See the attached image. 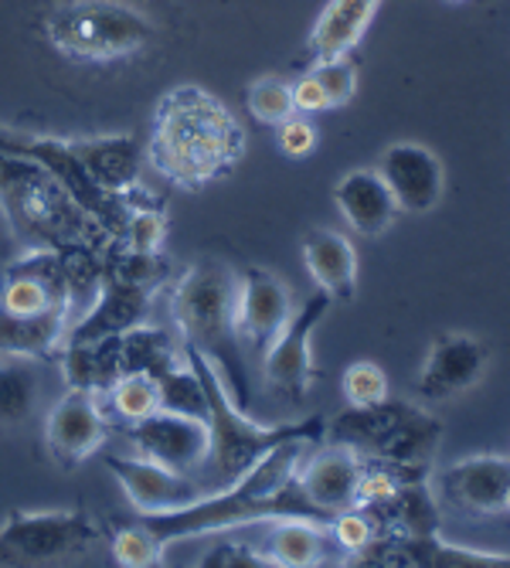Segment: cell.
Here are the masks:
<instances>
[{
	"instance_id": "cell-25",
	"label": "cell",
	"mask_w": 510,
	"mask_h": 568,
	"mask_svg": "<svg viewBox=\"0 0 510 568\" xmlns=\"http://www.w3.org/2000/svg\"><path fill=\"white\" fill-rule=\"evenodd\" d=\"M38 402V375L28 357L0 354V426H21Z\"/></svg>"
},
{
	"instance_id": "cell-26",
	"label": "cell",
	"mask_w": 510,
	"mask_h": 568,
	"mask_svg": "<svg viewBox=\"0 0 510 568\" xmlns=\"http://www.w3.org/2000/svg\"><path fill=\"white\" fill-rule=\"evenodd\" d=\"M157 385H161V408L184 412V416H197V419H208V402H204L201 378L187 365V357L181 361V365H174L171 372L157 375Z\"/></svg>"
},
{
	"instance_id": "cell-19",
	"label": "cell",
	"mask_w": 510,
	"mask_h": 568,
	"mask_svg": "<svg viewBox=\"0 0 510 568\" xmlns=\"http://www.w3.org/2000/svg\"><path fill=\"white\" fill-rule=\"evenodd\" d=\"M334 204L344 215V222L365 239L385 235L398 222V201L391 197L388 184L375 168H357L347 171L334 187Z\"/></svg>"
},
{
	"instance_id": "cell-28",
	"label": "cell",
	"mask_w": 510,
	"mask_h": 568,
	"mask_svg": "<svg viewBox=\"0 0 510 568\" xmlns=\"http://www.w3.org/2000/svg\"><path fill=\"white\" fill-rule=\"evenodd\" d=\"M245 102H248V113L259 123H266V126H279L283 120H289L296 113L289 82H283L276 75L255 79L248 85V92H245Z\"/></svg>"
},
{
	"instance_id": "cell-11",
	"label": "cell",
	"mask_w": 510,
	"mask_h": 568,
	"mask_svg": "<svg viewBox=\"0 0 510 568\" xmlns=\"http://www.w3.org/2000/svg\"><path fill=\"white\" fill-rule=\"evenodd\" d=\"M123 436L133 443V449L146 459H157L161 467L184 474V477H197L204 459H208V446H212V433H208V419L197 416H184V412H153V416L123 426Z\"/></svg>"
},
{
	"instance_id": "cell-33",
	"label": "cell",
	"mask_w": 510,
	"mask_h": 568,
	"mask_svg": "<svg viewBox=\"0 0 510 568\" xmlns=\"http://www.w3.org/2000/svg\"><path fill=\"white\" fill-rule=\"evenodd\" d=\"M276 130H279L276 143H279V150L286 153L289 161H303V158H310V153L317 150V126L306 120L303 113H293Z\"/></svg>"
},
{
	"instance_id": "cell-37",
	"label": "cell",
	"mask_w": 510,
	"mask_h": 568,
	"mask_svg": "<svg viewBox=\"0 0 510 568\" xmlns=\"http://www.w3.org/2000/svg\"><path fill=\"white\" fill-rule=\"evenodd\" d=\"M452 4H459V0H452Z\"/></svg>"
},
{
	"instance_id": "cell-22",
	"label": "cell",
	"mask_w": 510,
	"mask_h": 568,
	"mask_svg": "<svg viewBox=\"0 0 510 568\" xmlns=\"http://www.w3.org/2000/svg\"><path fill=\"white\" fill-rule=\"evenodd\" d=\"M378 8H381V0H327V8L320 11L310 31V41H306L314 62L350 55L368 34Z\"/></svg>"
},
{
	"instance_id": "cell-17",
	"label": "cell",
	"mask_w": 510,
	"mask_h": 568,
	"mask_svg": "<svg viewBox=\"0 0 510 568\" xmlns=\"http://www.w3.org/2000/svg\"><path fill=\"white\" fill-rule=\"evenodd\" d=\"M361 474H365V459L350 446L330 443L310 456H303L299 470H296V484H299L303 497L317 507L320 518L330 521L334 514L357 504V484H361Z\"/></svg>"
},
{
	"instance_id": "cell-20",
	"label": "cell",
	"mask_w": 510,
	"mask_h": 568,
	"mask_svg": "<svg viewBox=\"0 0 510 568\" xmlns=\"http://www.w3.org/2000/svg\"><path fill=\"white\" fill-rule=\"evenodd\" d=\"M303 263L334 303H350L357 296V252L347 235L334 229H310L303 235Z\"/></svg>"
},
{
	"instance_id": "cell-24",
	"label": "cell",
	"mask_w": 510,
	"mask_h": 568,
	"mask_svg": "<svg viewBox=\"0 0 510 568\" xmlns=\"http://www.w3.org/2000/svg\"><path fill=\"white\" fill-rule=\"evenodd\" d=\"M99 402L102 408H110L123 426H130V423L153 416V412H161V385L146 372L123 375L106 392H99Z\"/></svg>"
},
{
	"instance_id": "cell-29",
	"label": "cell",
	"mask_w": 510,
	"mask_h": 568,
	"mask_svg": "<svg viewBox=\"0 0 510 568\" xmlns=\"http://www.w3.org/2000/svg\"><path fill=\"white\" fill-rule=\"evenodd\" d=\"M340 392L350 408H368V405L391 398L388 375L381 365H375V361H354V365H347V372L340 378Z\"/></svg>"
},
{
	"instance_id": "cell-32",
	"label": "cell",
	"mask_w": 510,
	"mask_h": 568,
	"mask_svg": "<svg viewBox=\"0 0 510 568\" xmlns=\"http://www.w3.org/2000/svg\"><path fill=\"white\" fill-rule=\"evenodd\" d=\"M314 75H317V82L324 85V92L330 99V110L347 106V102L354 99V92H357V65L350 62V55L314 62Z\"/></svg>"
},
{
	"instance_id": "cell-27",
	"label": "cell",
	"mask_w": 510,
	"mask_h": 568,
	"mask_svg": "<svg viewBox=\"0 0 510 568\" xmlns=\"http://www.w3.org/2000/svg\"><path fill=\"white\" fill-rule=\"evenodd\" d=\"M167 215L161 204H133L130 215H126V225H123V235H120V245L133 248V252H161L164 242H167Z\"/></svg>"
},
{
	"instance_id": "cell-1",
	"label": "cell",
	"mask_w": 510,
	"mask_h": 568,
	"mask_svg": "<svg viewBox=\"0 0 510 568\" xmlns=\"http://www.w3.org/2000/svg\"><path fill=\"white\" fill-rule=\"evenodd\" d=\"M306 446H314V443H306V439L279 443L235 484L201 494L197 500H191L177 510L143 514V528L157 535V541L167 548L171 541L232 531L242 525H259V521H276V518L324 521L317 507L303 497V490L296 484V470L306 456Z\"/></svg>"
},
{
	"instance_id": "cell-31",
	"label": "cell",
	"mask_w": 510,
	"mask_h": 568,
	"mask_svg": "<svg viewBox=\"0 0 510 568\" xmlns=\"http://www.w3.org/2000/svg\"><path fill=\"white\" fill-rule=\"evenodd\" d=\"M327 531H330V541L344 551V555H357L365 551L375 535H378V525L371 521V514L361 510V507H347L340 514H334V518L327 521Z\"/></svg>"
},
{
	"instance_id": "cell-15",
	"label": "cell",
	"mask_w": 510,
	"mask_h": 568,
	"mask_svg": "<svg viewBox=\"0 0 510 568\" xmlns=\"http://www.w3.org/2000/svg\"><path fill=\"white\" fill-rule=\"evenodd\" d=\"M487 365H490V347L480 337L459 331L436 334L426 354V365L416 378V395L426 402L456 398L480 385Z\"/></svg>"
},
{
	"instance_id": "cell-13",
	"label": "cell",
	"mask_w": 510,
	"mask_h": 568,
	"mask_svg": "<svg viewBox=\"0 0 510 568\" xmlns=\"http://www.w3.org/2000/svg\"><path fill=\"white\" fill-rule=\"evenodd\" d=\"M289 317H293V293L279 276L259 266H248L238 273L235 334L242 341V351L263 357L269 344L283 334Z\"/></svg>"
},
{
	"instance_id": "cell-12",
	"label": "cell",
	"mask_w": 510,
	"mask_h": 568,
	"mask_svg": "<svg viewBox=\"0 0 510 568\" xmlns=\"http://www.w3.org/2000/svg\"><path fill=\"white\" fill-rule=\"evenodd\" d=\"M110 439V419L102 412L95 392L69 388L48 412L44 423V446L55 459V467L75 470L89 456H95Z\"/></svg>"
},
{
	"instance_id": "cell-14",
	"label": "cell",
	"mask_w": 510,
	"mask_h": 568,
	"mask_svg": "<svg viewBox=\"0 0 510 568\" xmlns=\"http://www.w3.org/2000/svg\"><path fill=\"white\" fill-rule=\"evenodd\" d=\"M375 171L381 174L391 197L398 201V212L405 215H429L432 209H439V201L446 194L442 161L429 146L412 140L385 146Z\"/></svg>"
},
{
	"instance_id": "cell-10",
	"label": "cell",
	"mask_w": 510,
	"mask_h": 568,
	"mask_svg": "<svg viewBox=\"0 0 510 568\" xmlns=\"http://www.w3.org/2000/svg\"><path fill=\"white\" fill-rule=\"evenodd\" d=\"M167 286H150V283H136L110 266H102L99 286H95V303L85 310L79 321H72V327L65 331L62 347H79V344H99L106 337L126 334L140 324H146V314L157 293Z\"/></svg>"
},
{
	"instance_id": "cell-2",
	"label": "cell",
	"mask_w": 510,
	"mask_h": 568,
	"mask_svg": "<svg viewBox=\"0 0 510 568\" xmlns=\"http://www.w3.org/2000/svg\"><path fill=\"white\" fill-rule=\"evenodd\" d=\"M245 158V126L218 95L197 85L164 92L143 161L164 181L197 191L222 181Z\"/></svg>"
},
{
	"instance_id": "cell-4",
	"label": "cell",
	"mask_w": 510,
	"mask_h": 568,
	"mask_svg": "<svg viewBox=\"0 0 510 568\" xmlns=\"http://www.w3.org/2000/svg\"><path fill=\"white\" fill-rule=\"evenodd\" d=\"M167 306L184 347L201 351L222 375L232 398L245 408L248 402V375L245 351L235 334V293L238 273H232L218 260H201L187 266L174 286L167 290Z\"/></svg>"
},
{
	"instance_id": "cell-7",
	"label": "cell",
	"mask_w": 510,
	"mask_h": 568,
	"mask_svg": "<svg viewBox=\"0 0 510 568\" xmlns=\"http://www.w3.org/2000/svg\"><path fill=\"white\" fill-rule=\"evenodd\" d=\"M327 439L350 446L361 459L388 463V467L429 470V459L439 449L442 426L426 408L408 402H378L368 408H344L327 423Z\"/></svg>"
},
{
	"instance_id": "cell-21",
	"label": "cell",
	"mask_w": 510,
	"mask_h": 568,
	"mask_svg": "<svg viewBox=\"0 0 510 568\" xmlns=\"http://www.w3.org/2000/svg\"><path fill=\"white\" fill-rule=\"evenodd\" d=\"M72 303L48 306L41 314H8V310H0V354L28 361L59 357L65 331L72 327Z\"/></svg>"
},
{
	"instance_id": "cell-30",
	"label": "cell",
	"mask_w": 510,
	"mask_h": 568,
	"mask_svg": "<svg viewBox=\"0 0 510 568\" xmlns=\"http://www.w3.org/2000/svg\"><path fill=\"white\" fill-rule=\"evenodd\" d=\"M110 548H113V561L123 568H153V565L164 561V545L143 525L140 528H120Z\"/></svg>"
},
{
	"instance_id": "cell-36",
	"label": "cell",
	"mask_w": 510,
	"mask_h": 568,
	"mask_svg": "<svg viewBox=\"0 0 510 568\" xmlns=\"http://www.w3.org/2000/svg\"><path fill=\"white\" fill-rule=\"evenodd\" d=\"M503 510H510V494H507V507H503Z\"/></svg>"
},
{
	"instance_id": "cell-6",
	"label": "cell",
	"mask_w": 510,
	"mask_h": 568,
	"mask_svg": "<svg viewBox=\"0 0 510 568\" xmlns=\"http://www.w3.org/2000/svg\"><path fill=\"white\" fill-rule=\"evenodd\" d=\"M41 28L59 55L89 65L140 55L157 38V24L123 0H59L48 8Z\"/></svg>"
},
{
	"instance_id": "cell-8",
	"label": "cell",
	"mask_w": 510,
	"mask_h": 568,
	"mask_svg": "<svg viewBox=\"0 0 510 568\" xmlns=\"http://www.w3.org/2000/svg\"><path fill=\"white\" fill-rule=\"evenodd\" d=\"M89 510H11L0 525V565H51L99 545Z\"/></svg>"
},
{
	"instance_id": "cell-34",
	"label": "cell",
	"mask_w": 510,
	"mask_h": 568,
	"mask_svg": "<svg viewBox=\"0 0 510 568\" xmlns=\"http://www.w3.org/2000/svg\"><path fill=\"white\" fill-rule=\"evenodd\" d=\"M197 565H204V568H263V565H273V558L266 551H255V548L242 545V541H222Z\"/></svg>"
},
{
	"instance_id": "cell-18",
	"label": "cell",
	"mask_w": 510,
	"mask_h": 568,
	"mask_svg": "<svg viewBox=\"0 0 510 568\" xmlns=\"http://www.w3.org/2000/svg\"><path fill=\"white\" fill-rule=\"evenodd\" d=\"M510 494V456L477 453L439 474V497L467 514H500Z\"/></svg>"
},
{
	"instance_id": "cell-35",
	"label": "cell",
	"mask_w": 510,
	"mask_h": 568,
	"mask_svg": "<svg viewBox=\"0 0 510 568\" xmlns=\"http://www.w3.org/2000/svg\"><path fill=\"white\" fill-rule=\"evenodd\" d=\"M289 89H293V106H296V113L310 116V113H324V110H330V99H327V92H324V85L317 82V75H314V72L299 75Z\"/></svg>"
},
{
	"instance_id": "cell-3",
	"label": "cell",
	"mask_w": 510,
	"mask_h": 568,
	"mask_svg": "<svg viewBox=\"0 0 510 568\" xmlns=\"http://www.w3.org/2000/svg\"><path fill=\"white\" fill-rule=\"evenodd\" d=\"M0 212L24 248L106 255L116 242L41 164L0 150Z\"/></svg>"
},
{
	"instance_id": "cell-9",
	"label": "cell",
	"mask_w": 510,
	"mask_h": 568,
	"mask_svg": "<svg viewBox=\"0 0 510 568\" xmlns=\"http://www.w3.org/2000/svg\"><path fill=\"white\" fill-rule=\"evenodd\" d=\"M330 306H334V300L324 290H317L299 310H293V317L283 327V334L259 357L266 385L276 395L289 398L293 405H299L306 395H310V388H314V378H317V368H314V331L320 327V321L327 317Z\"/></svg>"
},
{
	"instance_id": "cell-5",
	"label": "cell",
	"mask_w": 510,
	"mask_h": 568,
	"mask_svg": "<svg viewBox=\"0 0 510 568\" xmlns=\"http://www.w3.org/2000/svg\"><path fill=\"white\" fill-rule=\"evenodd\" d=\"M184 357L194 368V375L201 378L204 402H208L212 446H208V459H204L201 474L208 480H215L218 487L235 484L242 474H248L255 463H259L269 449H276L279 443H289V439L320 443L327 436V423L320 416H310L303 423H279V426L248 419L245 408L232 398V392L225 388L222 375L215 372V365L208 357L194 347H184Z\"/></svg>"
},
{
	"instance_id": "cell-23",
	"label": "cell",
	"mask_w": 510,
	"mask_h": 568,
	"mask_svg": "<svg viewBox=\"0 0 510 568\" xmlns=\"http://www.w3.org/2000/svg\"><path fill=\"white\" fill-rule=\"evenodd\" d=\"M330 531L327 521L317 518H276L266 555L273 565H289V568H306V565H324L330 558L327 551Z\"/></svg>"
},
{
	"instance_id": "cell-16",
	"label": "cell",
	"mask_w": 510,
	"mask_h": 568,
	"mask_svg": "<svg viewBox=\"0 0 510 568\" xmlns=\"http://www.w3.org/2000/svg\"><path fill=\"white\" fill-rule=\"evenodd\" d=\"M106 470L116 477V484L123 487V494L130 497V504L140 514H161V510H177L191 500H197L201 494H208L201 487L197 477H184L174 474L167 467H161L157 459H146V456H116L106 453L102 456Z\"/></svg>"
}]
</instances>
